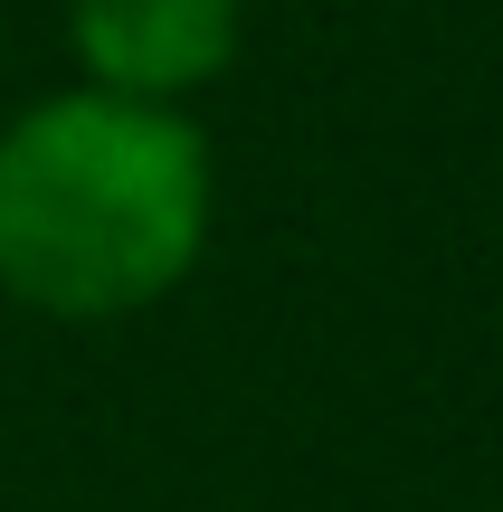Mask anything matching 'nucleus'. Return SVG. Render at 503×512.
Returning <instances> with one entry per match:
<instances>
[{
    "mask_svg": "<svg viewBox=\"0 0 503 512\" xmlns=\"http://www.w3.org/2000/svg\"><path fill=\"white\" fill-rule=\"evenodd\" d=\"M67 48H76V86L181 105L238 67L247 0H67Z\"/></svg>",
    "mask_w": 503,
    "mask_h": 512,
    "instance_id": "2",
    "label": "nucleus"
},
{
    "mask_svg": "<svg viewBox=\"0 0 503 512\" xmlns=\"http://www.w3.org/2000/svg\"><path fill=\"white\" fill-rule=\"evenodd\" d=\"M209 209L219 162L181 105L57 86L0 124V294L48 323H124L190 285Z\"/></svg>",
    "mask_w": 503,
    "mask_h": 512,
    "instance_id": "1",
    "label": "nucleus"
}]
</instances>
